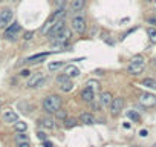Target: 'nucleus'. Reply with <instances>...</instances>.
<instances>
[{
  "label": "nucleus",
  "mask_w": 156,
  "mask_h": 147,
  "mask_svg": "<svg viewBox=\"0 0 156 147\" xmlns=\"http://www.w3.org/2000/svg\"><path fill=\"white\" fill-rule=\"evenodd\" d=\"M132 147H136V146H132Z\"/></svg>",
  "instance_id": "ea45409f"
},
{
  "label": "nucleus",
  "mask_w": 156,
  "mask_h": 147,
  "mask_svg": "<svg viewBox=\"0 0 156 147\" xmlns=\"http://www.w3.org/2000/svg\"><path fill=\"white\" fill-rule=\"evenodd\" d=\"M61 107V98L58 95H49L43 100V110L47 113H55Z\"/></svg>",
  "instance_id": "f257e3e1"
},
{
  "label": "nucleus",
  "mask_w": 156,
  "mask_h": 147,
  "mask_svg": "<svg viewBox=\"0 0 156 147\" xmlns=\"http://www.w3.org/2000/svg\"><path fill=\"white\" fill-rule=\"evenodd\" d=\"M141 84L146 86V88H148V89H156V80H153V78H146V80H142Z\"/></svg>",
  "instance_id": "aec40b11"
},
{
  "label": "nucleus",
  "mask_w": 156,
  "mask_h": 147,
  "mask_svg": "<svg viewBox=\"0 0 156 147\" xmlns=\"http://www.w3.org/2000/svg\"><path fill=\"white\" fill-rule=\"evenodd\" d=\"M20 75H21V77H29V75H31V72H29L28 69H23V70L20 72Z\"/></svg>",
  "instance_id": "473e14b6"
},
{
  "label": "nucleus",
  "mask_w": 156,
  "mask_h": 147,
  "mask_svg": "<svg viewBox=\"0 0 156 147\" xmlns=\"http://www.w3.org/2000/svg\"><path fill=\"white\" fill-rule=\"evenodd\" d=\"M80 121L87 124V126H92V124H95V117L92 113H81L80 115Z\"/></svg>",
  "instance_id": "f3484780"
},
{
  "label": "nucleus",
  "mask_w": 156,
  "mask_h": 147,
  "mask_svg": "<svg viewBox=\"0 0 156 147\" xmlns=\"http://www.w3.org/2000/svg\"><path fill=\"white\" fill-rule=\"evenodd\" d=\"M64 28H66V23H64V20H58L57 23L54 25L49 31H47V37H49V40H54Z\"/></svg>",
  "instance_id": "1a4fd4ad"
},
{
  "label": "nucleus",
  "mask_w": 156,
  "mask_h": 147,
  "mask_svg": "<svg viewBox=\"0 0 156 147\" xmlns=\"http://www.w3.org/2000/svg\"><path fill=\"white\" fill-rule=\"evenodd\" d=\"M127 117L132 119V121H135V123H139L141 121V117H139V113L136 110H127Z\"/></svg>",
  "instance_id": "5701e85b"
},
{
  "label": "nucleus",
  "mask_w": 156,
  "mask_h": 147,
  "mask_svg": "<svg viewBox=\"0 0 156 147\" xmlns=\"http://www.w3.org/2000/svg\"><path fill=\"white\" fill-rule=\"evenodd\" d=\"M148 21L150 23H156V19H148Z\"/></svg>",
  "instance_id": "e433bc0d"
},
{
  "label": "nucleus",
  "mask_w": 156,
  "mask_h": 147,
  "mask_svg": "<svg viewBox=\"0 0 156 147\" xmlns=\"http://www.w3.org/2000/svg\"><path fill=\"white\" fill-rule=\"evenodd\" d=\"M63 123H64V127H67V129H71V127H75L78 124V121L75 118H64L63 119Z\"/></svg>",
  "instance_id": "4be33fe9"
},
{
  "label": "nucleus",
  "mask_w": 156,
  "mask_h": 147,
  "mask_svg": "<svg viewBox=\"0 0 156 147\" xmlns=\"http://www.w3.org/2000/svg\"><path fill=\"white\" fill-rule=\"evenodd\" d=\"M109 107H110V113H112V115L118 117V115H120V112L122 110V107H124V100H122L121 97H116V98L112 100Z\"/></svg>",
  "instance_id": "0eeeda50"
},
{
  "label": "nucleus",
  "mask_w": 156,
  "mask_h": 147,
  "mask_svg": "<svg viewBox=\"0 0 156 147\" xmlns=\"http://www.w3.org/2000/svg\"><path fill=\"white\" fill-rule=\"evenodd\" d=\"M144 66H146V60H144L142 55H136L132 58L130 64L127 66V72L130 75H139L144 70Z\"/></svg>",
  "instance_id": "f03ea898"
},
{
  "label": "nucleus",
  "mask_w": 156,
  "mask_h": 147,
  "mask_svg": "<svg viewBox=\"0 0 156 147\" xmlns=\"http://www.w3.org/2000/svg\"><path fill=\"white\" fill-rule=\"evenodd\" d=\"M71 35H72V32L69 31L67 28H64L60 34H58L54 40H51L52 41V46H55V48H63V46H66L67 45V41H69V39H71Z\"/></svg>",
  "instance_id": "7ed1b4c3"
},
{
  "label": "nucleus",
  "mask_w": 156,
  "mask_h": 147,
  "mask_svg": "<svg viewBox=\"0 0 156 147\" xmlns=\"http://www.w3.org/2000/svg\"><path fill=\"white\" fill-rule=\"evenodd\" d=\"M0 2H3V0H0Z\"/></svg>",
  "instance_id": "a19ab883"
},
{
  "label": "nucleus",
  "mask_w": 156,
  "mask_h": 147,
  "mask_svg": "<svg viewBox=\"0 0 156 147\" xmlns=\"http://www.w3.org/2000/svg\"><path fill=\"white\" fill-rule=\"evenodd\" d=\"M17 147H29V141H26V143H17Z\"/></svg>",
  "instance_id": "f704fd0d"
},
{
  "label": "nucleus",
  "mask_w": 156,
  "mask_h": 147,
  "mask_svg": "<svg viewBox=\"0 0 156 147\" xmlns=\"http://www.w3.org/2000/svg\"><path fill=\"white\" fill-rule=\"evenodd\" d=\"M37 137H38L40 139H43V141H45V139H47V135H46L45 132H38V133H37Z\"/></svg>",
  "instance_id": "7c9ffc66"
},
{
  "label": "nucleus",
  "mask_w": 156,
  "mask_h": 147,
  "mask_svg": "<svg viewBox=\"0 0 156 147\" xmlns=\"http://www.w3.org/2000/svg\"><path fill=\"white\" fill-rule=\"evenodd\" d=\"M35 35V32L34 31H26L25 34H23V40L25 41H29V40H32V37Z\"/></svg>",
  "instance_id": "bb28decb"
},
{
  "label": "nucleus",
  "mask_w": 156,
  "mask_h": 147,
  "mask_svg": "<svg viewBox=\"0 0 156 147\" xmlns=\"http://www.w3.org/2000/svg\"><path fill=\"white\" fill-rule=\"evenodd\" d=\"M14 129L17 130V132H26V129H28V124H26V123H19V121H15V123H14Z\"/></svg>",
  "instance_id": "b1692460"
},
{
  "label": "nucleus",
  "mask_w": 156,
  "mask_h": 147,
  "mask_svg": "<svg viewBox=\"0 0 156 147\" xmlns=\"http://www.w3.org/2000/svg\"><path fill=\"white\" fill-rule=\"evenodd\" d=\"M19 32H20V25L17 23V21H12V23H11L9 26H6V31H5L3 37H5L6 40L14 41V40H17Z\"/></svg>",
  "instance_id": "20e7f679"
},
{
  "label": "nucleus",
  "mask_w": 156,
  "mask_h": 147,
  "mask_svg": "<svg viewBox=\"0 0 156 147\" xmlns=\"http://www.w3.org/2000/svg\"><path fill=\"white\" fill-rule=\"evenodd\" d=\"M63 66H66L64 61H52V63L47 64V70H49V72H55V70H60Z\"/></svg>",
  "instance_id": "6ab92c4d"
},
{
  "label": "nucleus",
  "mask_w": 156,
  "mask_h": 147,
  "mask_svg": "<svg viewBox=\"0 0 156 147\" xmlns=\"http://www.w3.org/2000/svg\"><path fill=\"white\" fill-rule=\"evenodd\" d=\"M46 83V77L43 72H37L35 75H32V77H29L28 80V88H41L43 84Z\"/></svg>",
  "instance_id": "423d86ee"
},
{
  "label": "nucleus",
  "mask_w": 156,
  "mask_h": 147,
  "mask_svg": "<svg viewBox=\"0 0 156 147\" xmlns=\"http://www.w3.org/2000/svg\"><path fill=\"white\" fill-rule=\"evenodd\" d=\"M112 100H113V97H112V94H110V92H107V90L103 92L101 97H100V101H101V104H103V107H109Z\"/></svg>",
  "instance_id": "4468645a"
},
{
  "label": "nucleus",
  "mask_w": 156,
  "mask_h": 147,
  "mask_svg": "<svg viewBox=\"0 0 156 147\" xmlns=\"http://www.w3.org/2000/svg\"><path fill=\"white\" fill-rule=\"evenodd\" d=\"M60 89H61L63 92H71V90L74 89V83H72L71 80H67V81H64V83L60 84Z\"/></svg>",
  "instance_id": "412c9836"
},
{
  "label": "nucleus",
  "mask_w": 156,
  "mask_h": 147,
  "mask_svg": "<svg viewBox=\"0 0 156 147\" xmlns=\"http://www.w3.org/2000/svg\"><path fill=\"white\" fill-rule=\"evenodd\" d=\"M38 126H41L43 129H54V119L52 118H49V117H43V118H40L38 119Z\"/></svg>",
  "instance_id": "2eb2a0df"
},
{
  "label": "nucleus",
  "mask_w": 156,
  "mask_h": 147,
  "mask_svg": "<svg viewBox=\"0 0 156 147\" xmlns=\"http://www.w3.org/2000/svg\"><path fill=\"white\" fill-rule=\"evenodd\" d=\"M72 29L78 34H83L86 31V19L81 17V15H75L72 19Z\"/></svg>",
  "instance_id": "6e6552de"
},
{
  "label": "nucleus",
  "mask_w": 156,
  "mask_h": 147,
  "mask_svg": "<svg viewBox=\"0 0 156 147\" xmlns=\"http://www.w3.org/2000/svg\"><path fill=\"white\" fill-rule=\"evenodd\" d=\"M147 34H148V37H150V41H152V43H156V29L148 28V29H147Z\"/></svg>",
  "instance_id": "a878e982"
},
{
  "label": "nucleus",
  "mask_w": 156,
  "mask_h": 147,
  "mask_svg": "<svg viewBox=\"0 0 156 147\" xmlns=\"http://www.w3.org/2000/svg\"><path fill=\"white\" fill-rule=\"evenodd\" d=\"M139 103L144 106V107H152L156 104V97L153 94H141L139 95Z\"/></svg>",
  "instance_id": "9d476101"
},
{
  "label": "nucleus",
  "mask_w": 156,
  "mask_h": 147,
  "mask_svg": "<svg viewBox=\"0 0 156 147\" xmlns=\"http://www.w3.org/2000/svg\"><path fill=\"white\" fill-rule=\"evenodd\" d=\"M81 98H83L86 103H92L93 98H95V90L90 89L89 86H86V88L81 90Z\"/></svg>",
  "instance_id": "ddd939ff"
},
{
  "label": "nucleus",
  "mask_w": 156,
  "mask_h": 147,
  "mask_svg": "<svg viewBox=\"0 0 156 147\" xmlns=\"http://www.w3.org/2000/svg\"><path fill=\"white\" fill-rule=\"evenodd\" d=\"M52 54H55V52H40V54H35V55H31L25 60V63H28V64H34V63H41L43 60H45L46 57H49L52 55Z\"/></svg>",
  "instance_id": "9b49d317"
},
{
  "label": "nucleus",
  "mask_w": 156,
  "mask_h": 147,
  "mask_svg": "<svg viewBox=\"0 0 156 147\" xmlns=\"http://www.w3.org/2000/svg\"><path fill=\"white\" fill-rule=\"evenodd\" d=\"M15 139H17V143H26V141H29L28 135H25V132H20L17 137H15Z\"/></svg>",
  "instance_id": "393cba45"
},
{
  "label": "nucleus",
  "mask_w": 156,
  "mask_h": 147,
  "mask_svg": "<svg viewBox=\"0 0 156 147\" xmlns=\"http://www.w3.org/2000/svg\"><path fill=\"white\" fill-rule=\"evenodd\" d=\"M54 3H55L58 8H63L64 6V0H54Z\"/></svg>",
  "instance_id": "2f4dec72"
},
{
  "label": "nucleus",
  "mask_w": 156,
  "mask_h": 147,
  "mask_svg": "<svg viewBox=\"0 0 156 147\" xmlns=\"http://www.w3.org/2000/svg\"><path fill=\"white\" fill-rule=\"evenodd\" d=\"M55 117L58 119H64V118H66V110H61V109H60V110H57L55 112Z\"/></svg>",
  "instance_id": "c85d7f7f"
},
{
  "label": "nucleus",
  "mask_w": 156,
  "mask_h": 147,
  "mask_svg": "<svg viewBox=\"0 0 156 147\" xmlns=\"http://www.w3.org/2000/svg\"><path fill=\"white\" fill-rule=\"evenodd\" d=\"M43 146H45V147H54V144L51 143V141H47V139L43 141Z\"/></svg>",
  "instance_id": "72a5a7b5"
},
{
  "label": "nucleus",
  "mask_w": 156,
  "mask_h": 147,
  "mask_svg": "<svg viewBox=\"0 0 156 147\" xmlns=\"http://www.w3.org/2000/svg\"><path fill=\"white\" fill-rule=\"evenodd\" d=\"M87 86H89L90 89H93V90H95V89H98V86H100V84H98V81L90 80V81H87Z\"/></svg>",
  "instance_id": "c756f323"
},
{
  "label": "nucleus",
  "mask_w": 156,
  "mask_h": 147,
  "mask_svg": "<svg viewBox=\"0 0 156 147\" xmlns=\"http://www.w3.org/2000/svg\"><path fill=\"white\" fill-rule=\"evenodd\" d=\"M153 147H156V143H155V144H153Z\"/></svg>",
  "instance_id": "58836bf2"
},
{
  "label": "nucleus",
  "mask_w": 156,
  "mask_h": 147,
  "mask_svg": "<svg viewBox=\"0 0 156 147\" xmlns=\"http://www.w3.org/2000/svg\"><path fill=\"white\" fill-rule=\"evenodd\" d=\"M64 74H66L69 78H71V77H78V75H80V69L77 66H74V64H69V66H66V69H64Z\"/></svg>",
  "instance_id": "dca6fc26"
},
{
  "label": "nucleus",
  "mask_w": 156,
  "mask_h": 147,
  "mask_svg": "<svg viewBox=\"0 0 156 147\" xmlns=\"http://www.w3.org/2000/svg\"><path fill=\"white\" fill-rule=\"evenodd\" d=\"M67 80H69V77L66 74H63V75H58L55 81H57V84H61V83H64V81H67Z\"/></svg>",
  "instance_id": "cd10ccee"
},
{
  "label": "nucleus",
  "mask_w": 156,
  "mask_h": 147,
  "mask_svg": "<svg viewBox=\"0 0 156 147\" xmlns=\"http://www.w3.org/2000/svg\"><path fill=\"white\" fill-rule=\"evenodd\" d=\"M2 118H3L5 123H9V124L19 121V115H17V113H15L14 110H11V109H6V110H3Z\"/></svg>",
  "instance_id": "f8f14e48"
},
{
  "label": "nucleus",
  "mask_w": 156,
  "mask_h": 147,
  "mask_svg": "<svg viewBox=\"0 0 156 147\" xmlns=\"http://www.w3.org/2000/svg\"><path fill=\"white\" fill-rule=\"evenodd\" d=\"M0 106H2V104H0Z\"/></svg>",
  "instance_id": "79ce46f5"
},
{
  "label": "nucleus",
  "mask_w": 156,
  "mask_h": 147,
  "mask_svg": "<svg viewBox=\"0 0 156 147\" xmlns=\"http://www.w3.org/2000/svg\"><path fill=\"white\" fill-rule=\"evenodd\" d=\"M14 20V12L11 11V8H3L0 11V28H6L12 23Z\"/></svg>",
  "instance_id": "39448f33"
},
{
  "label": "nucleus",
  "mask_w": 156,
  "mask_h": 147,
  "mask_svg": "<svg viewBox=\"0 0 156 147\" xmlns=\"http://www.w3.org/2000/svg\"><path fill=\"white\" fill-rule=\"evenodd\" d=\"M86 5V0H72V5H71V11L74 12H80Z\"/></svg>",
  "instance_id": "a211bd4d"
},
{
  "label": "nucleus",
  "mask_w": 156,
  "mask_h": 147,
  "mask_svg": "<svg viewBox=\"0 0 156 147\" xmlns=\"http://www.w3.org/2000/svg\"><path fill=\"white\" fill-rule=\"evenodd\" d=\"M139 135H141V137H147L148 132H147V130H141V132H139Z\"/></svg>",
  "instance_id": "c9c22d12"
},
{
  "label": "nucleus",
  "mask_w": 156,
  "mask_h": 147,
  "mask_svg": "<svg viewBox=\"0 0 156 147\" xmlns=\"http://www.w3.org/2000/svg\"><path fill=\"white\" fill-rule=\"evenodd\" d=\"M11 2H17V0H11Z\"/></svg>",
  "instance_id": "4c0bfd02"
}]
</instances>
